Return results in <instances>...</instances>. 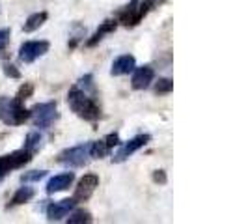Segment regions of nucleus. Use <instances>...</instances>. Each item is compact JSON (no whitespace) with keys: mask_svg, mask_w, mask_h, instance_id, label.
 <instances>
[{"mask_svg":"<svg viewBox=\"0 0 248 224\" xmlns=\"http://www.w3.org/2000/svg\"><path fill=\"white\" fill-rule=\"evenodd\" d=\"M151 179H153L155 183H159V185H166V181H168V177H166V172H164V170H155L153 176H151Z\"/></svg>","mask_w":248,"mask_h":224,"instance_id":"nucleus-25","label":"nucleus"},{"mask_svg":"<svg viewBox=\"0 0 248 224\" xmlns=\"http://www.w3.org/2000/svg\"><path fill=\"white\" fill-rule=\"evenodd\" d=\"M36 196V191L32 189V187H21L15 194H13L12 202H10V206L8 208H15V206H23V204H26V202H30V200Z\"/></svg>","mask_w":248,"mask_h":224,"instance_id":"nucleus-16","label":"nucleus"},{"mask_svg":"<svg viewBox=\"0 0 248 224\" xmlns=\"http://www.w3.org/2000/svg\"><path fill=\"white\" fill-rule=\"evenodd\" d=\"M10 36H12L10 28H2V30H0V50H4L6 47H8V43H10Z\"/></svg>","mask_w":248,"mask_h":224,"instance_id":"nucleus-24","label":"nucleus"},{"mask_svg":"<svg viewBox=\"0 0 248 224\" xmlns=\"http://www.w3.org/2000/svg\"><path fill=\"white\" fill-rule=\"evenodd\" d=\"M45 176H47V170H32V172H26V174H23L21 181H23V183H30V181H39V179H43Z\"/></svg>","mask_w":248,"mask_h":224,"instance_id":"nucleus-21","label":"nucleus"},{"mask_svg":"<svg viewBox=\"0 0 248 224\" xmlns=\"http://www.w3.org/2000/svg\"><path fill=\"white\" fill-rule=\"evenodd\" d=\"M30 120V111H26L25 105L15 97H0V122L6 125H23Z\"/></svg>","mask_w":248,"mask_h":224,"instance_id":"nucleus-2","label":"nucleus"},{"mask_svg":"<svg viewBox=\"0 0 248 224\" xmlns=\"http://www.w3.org/2000/svg\"><path fill=\"white\" fill-rule=\"evenodd\" d=\"M149 140H151V135H137L135 138H131V140H127L124 146L120 148V151L112 157V162H124V161H127L133 153H137L138 149H142L146 144H148Z\"/></svg>","mask_w":248,"mask_h":224,"instance_id":"nucleus-8","label":"nucleus"},{"mask_svg":"<svg viewBox=\"0 0 248 224\" xmlns=\"http://www.w3.org/2000/svg\"><path fill=\"white\" fill-rule=\"evenodd\" d=\"M30 118L36 127L39 129H49L58 122L60 114H58V105L56 101H47V103H37L30 111Z\"/></svg>","mask_w":248,"mask_h":224,"instance_id":"nucleus-3","label":"nucleus"},{"mask_svg":"<svg viewBox=\"0 0 248 224\" xmlns=\"http://www.w3.org/2000/svg\"><path fill=\"white\" fill-rule=\"evenodd\" d=\"M32 161V153H28L25 148L17 149L13 153H8V155H2L0 157V181L10 174L12 170H17V168H23L25 164Z\"/></svg>","mask_w":248,"mask_h":224,"instance_id":"nucleus-5","label":"nucleus"},{"mask_svg":"<svg viewBox=\"0 0 248 224\" xmlns=\"http://www.w3.org/2000/svg\"><path fill=\"white\" fill-rule=\"evenodd\" d=\"M131 73H133L131 86L135 88V90H146V88H149V84L153 82V79H155V71H153V67H149V65L135 67Z\"/></svg>","mask_w":248,"mask_h":224,"instance_id":"nucleus-10","label":"nucleus"},{"mask_svg":"<svg viewBox=\"0 0 248 224\" xmlns=\"http://www.w3.org/2000/svg\"><path fill=\"white\" fill-rule=\"evenodd\" d=\"M32 94H34V84H32V82H25V84H21V88L17 90L15 99L21 101V103H25L28 97H32Z\"/></svg>","mask_w":248,"mask_h":224,"instance_id":"nucleus-20","label":"nucleus"},{"mask_svg":"<svg viewBox=\"0 0 248 224\" xmlns=\"http://www.w3.org/2000/svg\"><path fill=\"white\" fill-rule=\"evenodd\" d=\"M75 206H77V202H75L73 198L52 202V204H49V208H47V221H50V223H58V221H62L63 217H67L69 213L73 211Z\"/></svg>","mask_w":248,"mask_h":224,"instance_id":"nucleus-9","label":"nucleus"},{"mask_svg":"<svg viewBox=\"0 0 248 224\" xmlns=\"http://www.w3.org/2000/svg\"><path fill=\"white\" fill-rule=\"evenodd\" d=\"M43 142H45V138L43 135L39 133V131H32V133H28L26 135V140H25V149L28 153H32V155H36L39 149L43 148Z\"/></svg>","mask_w":248,"mask_h":224,"instance_id":"nucleus-15","label":"nucleus"},{"mask_svg":"<svg viewBox=\"0 0 248 224\" xmlns=\"http://www.w3.org/2000/svg\"><path fill=\"white\" fill-rule=\"evenodd\" d=\"M138 2H140V6L146 10V13H149L151 10H155V8L162 6L166 0H138Z\"/></svg>","mask_w":248,"mask_h":224,"instance_id":"nucleus-22","label":"nucleus"},{"mask_svg":"<svg viewBox=\"0 0 248 224\" xmlns=\"http://www.w3.org/2000/svg\"><path fill=\"white\" fill-rule=\"evenodd\" d=\"M90 148H92V142H86V144H78V146H73V148L63 149L62 153L58 155L56 161L67 166V168H82L86 166L88 162L92 161V155H90Z\"/></svg>","mask_w":248,"mask_h":224,"instance_id":"nucleus-4","label":"nucleus"},{"mask_svg":"<svg viewBox=\"0 0 248 224\" xmlns=\"http://www.w3.org/2000/svg\"><path fill=\"white\" fill-rule=\"evenodd\" d=\"M112 149L105 144V140H97V142H92V148H90V155L92 159H103L110 153Z\"/></svg>","mask_w":248,"mask_h":224,"instance_id":"nucleus-17","label":"nucleus"},{"mask_svg":"<svg viewBox=\"0 0 248 224\" xmlns=\"http://www.w3.org/2000/svg\"><path fill=\"white\" fill-rule=\"evenodd\" d=\"M116 28H118V21H116V19H108V21H105V23L95 30V34L86 41V47H95L103 37L107 36V34H110V32H114Z\"/></svg>","mask_w":248,"mask_h":224,"instance_id":"nucleus-13","label":"nucleus"},{"mask_svg":"<svg viewBox=\"0 0 248 224\" xmlns=\"http://www.w3.org/2000/svg\"><path fill=\"white\" fill-rule=\"evenodd\" d=\"M49 19V13L47 12H37V13H32L28 19H26V23L23 25V30L25 32H36L37 28H41V26L45 25V21Z\"/></svg>","mask_w":248,"mask_h":224,"instance_id":"nucleus-14","label":"nucleus"},{"mask_svg":"<svg viewBox=\"0 0 248 224\" xmlns=\"http://www.w3.org/2000/svg\"><path fill=\"white\" fill-rule=\"evenodd\" d=\"M135 67H137V60H135V56H133V54H122V56H118V58L112 62L110 75L112 77L129 75Z\"/></svg>","mask_w":248,"mask_h":224,"instance_id":"nucleus-11","label":"nucleus"},{"mask_svg":"<svg viewBox=\"0 0 248 224\" xmlns=\"http://www.w3.org/2000/svg\"><path fill=\"white\" fill-rule=\"evenodd\" d=\"M73 181H75L73 172H63V174H58V176H54V177H50L47 187H45V191H47V194L62 192L65 189H69Z\"/></svg>","mask_w":248,"mask_h":224,"instance_id":"nucleus-12","label":"nucleus"},{"mask_svg":"<svg viewBox=\"0 0 248 224\" xmlns=\"http://www.w3.org/2000/svg\"><path fill=\"white\" fill-rule=\"evenodd\" d=\"M50 49V43L41 39V41H25L19 49V60L25 64H32L36 62L37 58L45 56Z\"/></svg>","mask_w":248,"mask_h":224,"instance_id":"nucleus-6","label":"nucleus"},{"mask_svg":"<svg viewBox=\"0 0 248 224\" xmlns=\"http://www.w3.org/2000/svg\"><path fill=\"white\" fill-rule=\"evenodd\" d=\"M103 140H105V144H107L110 149L114 148V146H118V144H120V137H118V133H110L108 137H105Z\"/></svg>","mask_w":248,"mask_h":224,"instance_id":"nucleus-26","label":"nucleus"},{"mask_svg":"<svg viewBox=\"0 0 248 224\" xmlns=\"http://www.w3.org/2000/svg\"><path fill=\"white\" fill-rule=\"evenodd\" d=\"M99 187V176L97 174H86L78 179V183L75 187V194L73 200L78 204V202H86V200L92 198L93 191Z\"/></svg>","mask_w":248,"mask_h":224,"instance_id":"nucleus-7","label":"nucleus"},{"mask_svg":"<svg viewBox=\"0 0 248 224\" xmlns=\"http://www.w3.org/2000/svg\"><path fill=\"white\" fill-rule=\"evenodd\" d=\"M174 90V80L172 79H159L155 82V94L164 96V94H170Z\"/></svg>","mask_w":248,"mask_h":224,"instance_id":"nucleus-19","label":"nucleus"},{"mask_svg":"<svg viewBox=\"0 0 248 224\" xmlns=\"http://www.w3.org/2000/svg\"><path fill=\"white\" fill-rule=\"evenodd\" d=\"M2 69H4V73L8 75V77H12V79H21V71L13 65V64L10 62H4V65H2Z\"/></svg>","mask_w":248,"mask_h":224,"instance_id":"nucleus-23","label":"nucleus"},{"mask_svg":"<svg viewBox=\"0 0 248 224\" xmlns=\"http://www.w3.org/2000/svg\"><path fill=\"white\" fill-rule=\"evenodd\" d=\"M93 96L95 94H90L78 84H75L67 92V105L78 118H82L86 122H97L101 118V109L93 99Z\"/></svg>","mask_w":248,"mask_h":224,"instance_id":"nucleus-1","label":"nucleus"},{"mask_svg":"<svg viewBox=\"0 0 248 224\" xmlns=\"http://www.w3.org/2000/svg\"><path fill=\"white\" fill-rule=\"evenodd\" d=\"M92 221V213L84 209H77L67 217V224H90Z\"/></svg>","mask_w":248,"mask_h":224,"instance_id":"nucleus-18","label":"nucleus"}]
</instances>
